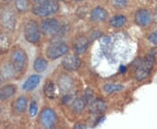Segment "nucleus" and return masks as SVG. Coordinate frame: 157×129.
Returning <instances> with one entry per match:
<instances>
[{
    "mask_svg": "<svg viewBox=\"0 0 157 129\" xmlns=\"http://www.w3.org/2000/svg\"><path fill=\"white\" fill-rule=\"evenodd\" d=\"M0 112H1V109H0Z\"/></svg>",
    "mask_w": 157,
    "mask_h": 129,
    "instance_id": "36",
    "label": "nucleus"
},
{
    "mask_svg": "<svg viewBox=\"0 0 157 129\" xmlns=\"http://www.w3.org/2000/svg\"><path fill=\"white\" fill-rule=\"evenodd\" d=\"M80 64H81V61H80L79 58L76 55H73V54L65 57L62 60L63 67L69 72L77 70L80 66Z\"/></svg>",
    "mask_w": 157,
    "mask_h": 129,
    "instance_id": "9",
    "label": "nucleus"
},
{
    "mask_svg": "<svg viewBox=\"0 0 157 129\" xmlns=\"http://www.w3.org/2000/svg\"><path fill=\"white\" fill-rule=\"evenodd\" d=\"M135 23L140 26H147L152 20L150 11L147 9H140L136 11L135 16Z\"/></svg>",
    "mask_w": 157,
    "mask_h": 129,
    "instance_id": "8",
    "label": "nucleus"
},
{
    "mask_svg": "<svg viewBox=\"0 0 157 129\" xmlns=\"http://www.w3.org/2000/svg\"><path fill=\"white\" fill-rule=\"evenodd\" d=\"M40 82V76L39 75H32L30 76L28 79H26V81L23 85V90L25 91H32L35 89L37 87V85Z\"/></svg>",
    "mask_w": 157,
    "mask_h": 129,
    "instance_id": "15",
    "label": "nucleus"
},
{
    "mask_svg": "<svg viewBox=\"0 0 157 129\" xmlns=\"http://www.w3.org/2000/svg\"><path fill=\"white\" fill-rule=\"evenodd\" d=\"M58 85L59 86V89L61 90L63 93H68L73 88L74 82L70 76H68L67 74H63L58 79Z\"/></svg>",
    "mask_w": 157,
    "mask_h": 129,
    "instance_id": "11",
    "label": "nucleus"
},
{
    "mask_svg": "<svg viewBox=\"0 0 157 129\" xmlns=\"http://www.w3.org/2000/svg\"><path fill=\"white\" fill-rule=\"evenodd\" d=\"M148 40L152 44L157 45V30H155L153 33L150 34V36L148 37Z\"/></svg>",
    "mask_w": 157,
    "mask_h": 129,
    "instance_id": "29",
    "label": "nucleus"
},
{
    "mask_svg": "<svg viewBox=\"0 0 157 129\" xmlns=\"http://www.w3.org/2000/svg\"><path fill=\"white\" fill-rule=\"evenodd\" d=\"M127 23V17L124 15H115L110 18L109 20V25L114 27V28H120L122 27Z\"/></svg>",
    "mask_w": 157,
    "mask_h": 129,
    "instance_id": "16",
    "label": "nucleus"
},
{
    "mask_svg": "<svg viewBox=\"0 0 157 129\" xmlns=\"http://www.w3.org/2000/svg\"><path fill=\"white\" fill-rule=\"evenodd\" d=\"M25 38L32 44H37L40 40V29L35 21H30L25 25Z\"/></svg>",
    "mask_w": 157,
    "mask_h": 129,
    "instance_id": "3",
    "label": "nucleus"
},
{
    "mask_svg": "<svg viewBox=\"0 0 157 129\" xmlns=\"http://www.w3.org/2000/svg\"><path fill=\"white\" fill-rule=\"evenodd\" d=\"M89 41L86 37H79L74 42V51L77 54H82L86 51Z\"/></svg>",
    "mask_w": 157,
    "mask_h": 129,
    "instance_id": "14",
    "label": "nucleus"
},
{
    "mask_svg": "<svg viewBox=\"0 0 157 129\" xmlns=\"http://www.w3.org/2000/svg\"><path fill=\"white\" fill-rule=\"evenodd\" d=\"M16 93V86L14 85H8L4 87H2L0 90V93H1V99L3 100H7L9 98H11Z\"/></svg>",
    "mask_w": 157,
    "mask_h": 129,
    "instance_id": "18",
    "label": "nucleus"
},
{
    "mask_svg": "<svg viewBox=\"0 0 157 129\" xmlns=\"http://www.w3.org/2000/svg\"><path fill=\"white\" fill-rule=\"evenodd\" d=\"M112 6L116 9H122L128 4V0H111Z\"/></svg>",
    "mask_w": 157,
    "mask_h": 129,
    "instance_id": "26",
    "label": "nucleus"
},
{
    "mask_svg": "<svg viewBox=\"0 0 157 129\" xmlns=\"http://www.w3.org/2000/svg\"><path fill=\"white\" fill-rule=\"evenodd\" d=\"M47 65H48L47 61L45 60L44 58L39 57L34 61L33 68L37 73H43V72H45V70H46Z\"/></svg>",
    "mask_w": 157,
    "mask_h": 129,
    "instance_id": "19",
    "label": "nucleus"
},
{
    "mask_svg": "<svg viewBox=\"0 0 157 129\" xmlns=\"http://www.w3.org/2000/svg\"><path fill=\"white\" fill-rule=\"evenodd\" d=\"M59 1H64V0H59Z\"/></svg>",
    "mask_w": 157,
    "mask_h": 129,
    "instance_id": "35",
    "label": "nucleus"
},
{
    "mask_svg": "<svg viewBox=\"0 0 157 129\" xmlns=\"http://www.w3.org/2000/svg\"><path fill=\"white\" fill-rule=\"evenodd\" d=\"M0 100H1V93H0Z\"/></svg>",
    "mask_w": 157,
    "mask_h": 129,
    "instance_id": "34",
    "label": "nucleus"
},
{
    "mask_svg": "<svg viewBox=\"0 0 157 129\" xmlns=\"http://www.w3.org/2000/svg\"><path fill=\"white\" fill-rule=\"evenodd\" d=\"M13 107H14V109L16 110V112H24L27 107V99L24 96L17 98Z\"/></svg>",
    "mask_w": 157,
    "mask_h": 129,
    "instance_id": "20",
    "label": "nucleus"
},
{
    "mask_svg": "<svg viewBox=\"0 0 157 129\" xmlns=\"http://www.w3.org/2000/svg\"><path fill=\"white\" fill-rule=\"evenodd\" d=\"M16 72V70L14 69L12 64L10 63H7L6 65L3 66V67L1 69V73L3 74L4 78L5 79H11L14 76V73Z\"/></svg>",
    "mask_w": 157,
    "mask_h": 129,
    "instance_id": "21",
    "label": "nucleus"
},
{
    "mask_svg": "<svg viewBox=\"0 0 157 129\" xmlns=\"http://www.w3.org/2000/svg\"><path fill=\"white\" fill-rule=\"evenodd\" d=\"M86 128V126L85 125H76L75 126V128Z\"/></svg>",
    "mask_w": 157,
    "mask_h": 129,
    "instance_id": "31",
    "label": "nucleus"
},
{
    "mask_svg": "<svg viewBox=\"0 0 157 129\" xmlns=\"http://www.w3.org/2000/svg\"><path fill=\"white\" fill-rule=\"evenodd\" d=\"M10 46L9 37L6 34H0V50L6 51Z\"/></svg>",
    "mask_w": 157,
    "mask_h": 129,
    "instance_id": "24",
    "label": "nucleus"
},
{
    "mask_svg": "<svg viewBox=\"0 0 157 129\" xmlns=\"http://www.w3.org/2000/svg\"><path fill=\"white\" fill-rule=\"evenodd\" d=\"M68 51V46L65 43H55L49 45L46 49V57L52 60L57 59L67 54Z\"/></svg>",
    "mask_w": 157,
    "mask_h": 129,
    "instance_id": "4",
    "label": "nucleus"
},
{
    "mask_svg": "<svg viewBox=\"0 0 157 129\" xmlns=\"http://www.w3.org/2000/svg\"><path fill=\"white\" fill-rule=\"evenodd\" d=\"M27 61V56L23 50H15L11 54V64L16 72H22L25 67Z\"/></svg>",
    "mask_w": 157,
    "mask_h": 129,
    "instance_id": "6",
    "label": "nucleus"
},
{
    "mask_svg": "<svg viewBox=\"0 0 157 129\" xmlns=\"http://www.w3.org/2000/svg\"><path fill=\"white\" fill-rule=\"evenodd\" d=\"M107 108V105L105 103V101L101 99H96L92 101L89 103L88 106V110L90 112L94 113V114H101L105 112Z\"/></svg>",
    "mask_w": 157,
    "mask_h": 129,
    "instance_id": "12",
    "label": "nucleus"
},
{
    "mask_svg": "<svg viewBox=\"0 0 157 129\" xmlns=\"http://www.w3.org/2000/svg\"><path fill=\"white\" fill-rule=\"evenodd\" d=\"M15 6H16L17 11H25L28 8V3L26 0H16Z\"/></svg>",
    "mask_w": 157,
    "mask_h": 129,
    "instance_id": "25",
    "label": "nucleus"
},
{
    "mask_svg": "<svg viewBox=\"0 0 157 129\" xmlns=\"http://www.w3.org/2000/svg\"><path fill=\"white\" fill-rule=\"evenodd\" d=\"M39 123L45 128H52L55 126L57 116L55 112L49 107L45 108L39 115Z\"/></svg>",
    "mask_w": 157,
    "mask_h": 129,
    "instance_id": "5",
    "label": "nucleus"
},
{
    "mask_svg": "<svg viewBox=\"0 0 157 129\" xmlns=\"http://www.w3.org/2000/svg\"><path fill=\"white\" fill-rule=\"evenodd\" d=\"M154 63H155L154 55H148L145 58V59L143 61H140L136 68V73H135L136 79L138 80H142V79H146L151 72Z\"/></svg>",
    "mask_w": 157,
    "mask_h": 129,
    "instance_id": "2",
    "label": "nucleus"
},
{
    "mask_svg": "<svg viewBox=\"0 0 157 129\" xmlns=\"http://www.w3.org/2000/svg\"><path fill=\"white\" fill-rule=\"evenodd\" d=\"M44 93L49 99H54L56 97V86L52 81H47L44 85Z\"/></svg>",
    "mask_w": 157,
    "mask_h": 129,
    "instance_id": "17",
    "label": "nucleus"
},
{
    "mask_svg": "<svg viewBox=\"0 0 157 129\" xmlns=\"http://www.w3.org/2000/svg\"><path fill=\"white\" fill-rule=\"evenodd\" d=\"M75 1H78H78H82V0H75Z\"/></svg>",
    "mask_w": 157,
    "mask_h": 129,
    "instance_id": "33",
    "label": "nucleus"
},
{
    "mask_svg": "<svg viewBox=\"0 0 157 129\" xmlns=\"http://www.w3.org/2000/svg\"><path fill=\"white\" fill-rule=\"evenodd\" d=\"M90 17L94 22H101L107 19V12L102 7H96L91 11Z\"/></svg>",
    "mask_w": 157,
    "mask_h": 129,
    "instance_id": "13",
    "label": "nucleus"
},
{
    "mask_svg": "<svg viewBox=\"0 0 157 129\" xmlns=\"http://www.w3.org/2000/svg\"><path fill=\"white\" fill-rule=\"evenodd\" d=\"M58 0H40L33 7V12L39 17H47L58 11Z\"/></svg>",
    "mask_w": 157,
    "mask_h": 129,
    "instance_id": "1",
    "label": "nucleus"
},
{
    "mask_svg": "<svg viewBox=\"0 0 157 129\" xmlns=\"http://www.w3.org/2000/svg\"><path fill=\"white\" fill-rule=\"evenodd\" d=\"M2 23L3 25L8 30H13L16 25V16L12 11L6 10L2 13Z\"/></svg>",
    "mask_w": 157,
    "mask_h": 129,
    "instance_id": "10",
    "label": "nucleus"
},
{
    "mask_svg": "<svg viewBox=\"0 0 157 129\" xmlns=\"http://www.w3.org/2000/svg\"><path fill=\"white\" fill-rule=\"evenodd\" d=\"M29 112H30V115L32 117L35 116L38 112V105L36 103V101H33L30 104V107H29Z\"/></svg>",
    "mask_w": 157,
    "mask_h": 129,
    "instance_id": "27",
    "label": "nucleus"
},
{
    "mask_svg": "<svg viewBox=\"0 0 157 129\" xmlns=\"http://www.w3.org/2000/svg\"><path fill=\"white\" fill-rule=\"evenodd\" d=\"M2 84V79H1V77H0V85Z\"/></svg>",
    "mask_w": 157,
    "mask_h": 129,
    "instance_id": "32",
    "label": "nucleus"
},
{
    "mask_svg": "<svg viewBox=\"0 0 157 129\" xmlns=\"http://www.w3.org/2000/svg\"><path fill=\"white\" fill-rule=\"evenodd\" d=\"M103 89L104 91L110 94L113 93H115V92H119V91H121L124 89V85L121 84H113V83H108L106 84L103 86Z\"/></svg>",
    "mask_w": 157,
    "mask_h": 129,
    "instance_id": "22",
    "label": "nucleus"
},
{
    "mask_svg": "<svg viewBox=\"0 0 157 129\" xmlns=\"http://www.w3.org/2000/svg\"><path fill=\"white\" fill-rule=\"evenodd\" d=\"M60 28L59 23L55 18H46L40 23V31L46 35L57 33Z\"/></svg>",
    "mask_w": 157,
    "mask_h": 129,
    "instance_id": "7",
    "label": "nucleus"
},
{
    "mask_svg": "<svg viewBox=\"0 0 157 129\" xmlns=\"http://www.w3.org/2000/svg\"><path fill=\"white\" fill-rule=\"evenodd\" d=\"M92 100H93V91L89 88H87L85 92L83 101H85V103H86V102H91Z\"/></svg>",
    "mask_w": 157,
    "mask_h": 129,
    "instance_id": "28",
    "label": "nucleus"
},
{
    "mask_svg": "<svg viewBox=\"0 0 157 129\" xmlns=\"http://www.w3.org/2000/svg\"><path fill=\"white\" fill-rule=\"evenodd\" d=\"M126 70H127V68L125 66H121V67H120V72L121 73H124L126 72Z\"/></svg>",
    "mask_w": 157,
    "mask_h": 129,
    "instance_id": "30",
    "label": "nucleus"
},
{
    "mask_svg": "<svg viewBox=\"0 0 157 129\" xmlns=\"http://www.w3.org/2000/svg\"><path fill=\"white\" fill-rule=\"evenodd\" d=\"M85 106H86V103L83 101V99H75L72 103V109L73 110V112H81L84 110Z\"/></svg>",
    "mask_w": 157,
    "mask_h": 129,
    "instance_id": "23",
    "label": "nucleus"
}]
</instances>
